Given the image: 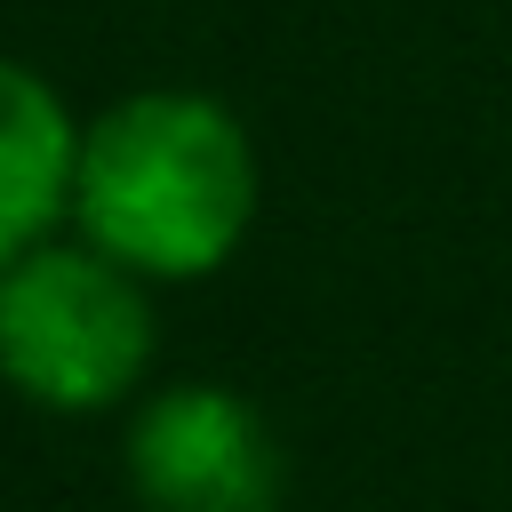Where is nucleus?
<instances>
[{
    "label": "nucleus",
    "mask_w": 512,
    "mask_h": 512,
    "mask_svg": "<svg viewBox=\"0 0 512 512\" xmlns=\"http://www.w3.org/2000/svg\"><path fill=\"white\" fill-rule=\"evenodd\" d=\"M264 208L248 120L208 88H128L80 128L72 232L152 288L224 272Z\"/></svg>",
    "instance_id": "f257e3e1"
},
{
    "label": "nucleus",
    "mask_w": 512,
    "mask_h": 512,
    "mask_svg": "<svg viewBox=\"0 0 512 512\" xmlns=\"http://www.w3.org/2000/svg\"><path fill=\"white\" fill-rule=\"evenodd\" d=\"M80 112L64 88L0 48V264L72 232V176H80Z\"/></svg>",
    "instance_id": "20e7f679"
},
{
    "label": "nucleus",
    "mask_w": 512,
    "mask_h": 512,
    "mask_svg": "<svg viewBox=\"0 0 512 512\" xmlns=\"http://www.w3.org/2000/svg\"><path fill=\"white\" fill-rule=\"evenodd\" d=\"M120 472L144 512H280L288 448L272 416L216 376H176L128 400Z\"/></svg>",
    "instance_id": "7ed1b4c3"
},
{
    "label": "nucleus",
    "mask_w": 512,
    "mask_h": 512,
    "mask_svg": "<svg viewBox=\"0 0 512 512\" xmlns=\"http://www.w3.org/2000/svg\"><path fill=\"white\" fill-rule=\"evenodd\" d=\"M160 352L152 280L80 232L0 264V384L48 416H112L144 392Z\"/></svg>",
    "instance_id": "f03ea898"
}]
</instances>
